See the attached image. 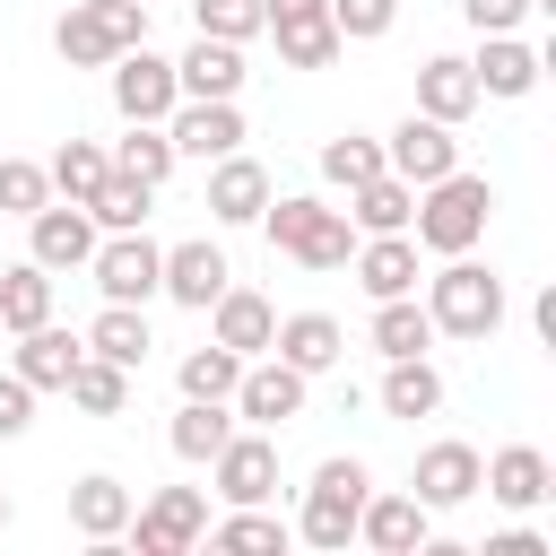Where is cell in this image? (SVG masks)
<instances>
[{"label":"cell","mask_w":556,"mask_h":556,"mask_svg":"<svg viewBox=\"0 0 556 556\" xmlns=\"http://www.w3.org/2000/svg\"><path fill=\"white\" fill-rule=\"evenodd\" d=\"M235 374H243V356L208 339V348H191V356H182V374H174V382H182V400H226V391H235Z\"/></svg>","instance_id":"cell-40"},{"label":"cell","mask_w":556,"mask_h":556,"mask_svg":"<svg viewBox=\"0 0 556 556\" xmlns=\"http://www.w3.org/2000/svg\"><path fill=\"white\" fill-rule=\"evenodd\" d=\"M261 208H269V165L243 156V148L217 156V165H208V217H217V226H252Z\"/></svg>","instance_id":"cell-18"},{"label":"cell","mask_w":556,"mask_h":556,"mask_svg":"<svg viewBox=\"0 0 556 556\" xmlns=\"http://www.w3.org/2000/svg\"><path fill=\"white\" fill-rule=\"evenodd\" d=\"M104 87H113V113H122V122H165V113L182 104L174 61H165V52H148V43L113 52V61H104Z\"/></svg>","instance_id":"cell-9"},{"label":"cell","mask_w":556,"mask_h":556,"mask_svg":"<svg viewBox=\"0 0 556 556\" xmlns=\"http://www.w3.org/2000/svg\"><path fill=\"white\" fill-rule=\"evenodd\" d=\"M304 391H313V374H295L287 356H243L226 408H235V426H269L278 434L287 417H304Z\"/></svg>","instance_id":"cell-7"},{"label":"cell","mask_w":556,"mask_h":556,"mask_svg":"<svg viewBox=\"0 0 556 556\" xmlns=\"http://www.w3.org/2000/svg\"><path fill=\"white\" fill-rule=\"evenodd\" d=\"M43 174H52V200H87V191L113 174V148H104V139H61Z\"/></svg>","instance_id":"cell-35"},{"label":"cell","mask_w":556,"mask_h":556,"mask_svg":"<svg viewBox=\"0 0 556 556\" xmlns=\"http://www.w3.org/2000/svg\"><path fill=\"white\" fill-rule=\"evenodd\" d=\"M287 539H295V521H278L261 504H226V521H208V547H226V556H287Z\"/></svg>","instance_id":"cell-32"},{"label":"cell","mask_w":556,"mask_h":556,"mask_svg":"<svg viewBox=\"0 0 556 556\" xmlns=\"http://www.w3.org/2000/svg\"><path fill=\"white\" fill-rule=\"evenodd\" d=\"M486 217H495V182H486V174H469V165H452L443 182H426V191H417L408 235H417V252L452 261V252H478V243H486Z\"/></svg>","instance_id":"cell-1"},{"label":"cell","mask_w":556,"mask_h":556,"mask_svg":"<svg viewBox=\"0 0 556 556\" xmlns=\"http://www.w3.org/2000/svg\"><path fill=\"white\" fill-rule=\"evenodd\" d=\"M530 9H539V0H460V17H469L478 35H513Z\"/></svg>","instance_id":"cell-44"},{"label":"cell","mask_w":556,"mask_h":556,"mask_svg":"<svg viewBox=\"0 0 556 556\" xmlns=\"http://www.w3.org/2000/svg\"><path fill=\"white\" fill-rule=\"evenodd\" d=\"M191 26L217 35V43H252V35H269L261 0H191Z\"/></svg>","instance_id":"cell-41"},{"label":"cell","mask_w":556,"mask_h":556,"mask_svg":"<svg viewBox=\"0 0 556 556\" xmlns=\"http://www.w3.org/2000/svg\"><path fill=\"white\" fill-rule=\"evenodd\" d=\"M113 165H122V174H139V182H165L182 156H174V139H165V122H122V139H113Z\"/></svg>","instance_id":"cell-38"},{"label":"cell","mask_w":556,"mask_h":556,"mask_svg":"<svg viewBox=\"0 0 556 556\" xmlns=\"http://www.w3.org/2000/svg\"><path fill=\"white\" fill-rule=\"evenodd\" d=\"M148 200H156V182H139V174H104L96 191H87V217L104 226V235H122V226H148Z\"/></svg>","instance_id":"cell-36"},{"label":"cell","mask_w":556,"mask_h":556,"mask_svg":"<svg viewBox=\"0 0 556 556\" xmlns=\"http://www.w3.org/2000/svg\"><path fill=\"white\" fill-rule=\"evenodd\" d=\"M365 348H374V356H426V348H434L426 304H417V295H382L374 321H365Z\"/></svg>","instance_id":"cell-29"},{"label":"cell","mask_w":556,"mask_h":556,"mask_svg":"<svg viewBox=\"0 0 556 556\" xmlns=\"http://www.w3.org/2000/svg\"><path fill=\"white\" fill-rule=\"evenodd\" d=\"M426 321H434V339H495L504 330V278L478 252H452L426 278Z\"/></svg>","instance_id":"cell-3"},{"label":"cell","mask_w":556,"mask_h":556,"mask_svg":"<svg viewBox=\"0 0 556 556\" xmlns=\"http://www.w3.org/2000/svg\"><path fill=\"white\" fill-rule=\"evenodd\" d=\"M35 321H52V269L43 261H17V269H0V330L17 339Z\"/></svg>","instance_id":"cell-34"},{"label":"cell","mask_w":556,"mask_h":556,"mask_svg":"<svg viewBox=\"0 0 556 556\" xmlns=\"http://www.w3.org/2000/svg\"><path fill=\"white\" fill-rule=\"evenodd\" d=\"M443 408V374L426 356H382V417H434Z\"/></svg>","instance_id":"cell-30"},{"label":"cell","mask_w":556,"mask_h":556,"mask_svg":"<svg viewBox=\"0 0 556 556\" xmlns=\"http://www.w3.org/2000/svg\"><path fill=\"white\" fill-rule=\"evenodd\" d=\"M52 200V174L35 156H0V217H35Z\"/></svg>","instance_id":"cell-42"},{"label":"cell","mask_w":556,"mask_h":556,"mask_svg":"<svg viewBox=\"0 0 556 556\" xmlns=\"http://www.w3.org/2000/svg\"><path fill=\"white\" fill-rule=\"evenodd\" d=\"M269 330H278V304L226 278V295L208 304V339H217V348H235V356H269Z\"/></svg>","instance_id":"cell-19"},{"label":"cell","mask_w":556,"mask_h":556,"mask_svg":"<svg viewBox=\"0 0 556 556\" xmlns=\"http://www.w3.org/2000/svg\"><path fill=\"white\" fill-rule=\"evenodd\" d=\"M365 495H374V469H365L356 452H330V460L313 469V486H304L295 539H304V547H348V539H356V513H365Z\"/></svg>","instance_id":"cell-4"},{"label":"cell","mask_w":556,"mask_h":556,"mask_svg":"<svg viewBox=\"0 0 556 556\" xmlns=\"http://www.w3.org/2000/svg\"><path fill=\"white\" fill-rule=\"evenodd\" d=\"M478 556H556V547H547L539 530H495V539H486Z\"/></svg>","instance_id":"cell-46"},{"label":"cell","mask_w":556,"mask_h":556,"mask_svg":"<svg viewBox=\"0 0 556 556\" xmlns=\"http://www.w3.org/2000/svg\"><path fill=\"white\" fill-rule=\"evenodd\" d=\"M130 504H139V495H130L113 469H87V478L70 486V530H78V539H96V547H113V539L130 530Z\"/></svg>","instance_id":"cell-20"},{"label":"cell","mask_w":556,"mask_h":556,"mask_svg":"<svg viewBox=\"0 0 556 556\" xmlns=\"http://www.w3.org/2000/svg\"><path fill=\"white\" fill-rule=\"evenodd\" d=\"M330 26H339V43H382L400 26V0H330Z\"/></svg>","instance_id":"cell-43"},{"label":"cell","mask_w":556,"mask_h":556,"mask_svg":"<svg viewBox=\"0 0 556 556\" xmlns=\"http://www.w3.org/2000/svg\"><path fill=\"white\" fill-rule=\"evenodd\" d=\"M408 217H417V182H400L391 165L348 191V226H356V235H408Z\"/></svg>","instance_id":"cell-26"},{"label":"cell","mask_w":556,"mask_h":556,"mask_svg":"<svg viewBox=\"0 0 556 556\" xmlns=\"http://www.w3.org/2000/svg\"><path fill=\"white\" fill-rule=\"evenodd\" d=\"M208 486H217V504H269L278 495V434L269 426H235L217 443V460H208Z\"/></svg>","instance_id":"cell-8"},{"label":"cell","mask_w":556,"mask_h":556,"mask_svg":"<svg viewBox=\"0 0 556 556\" xmlns=\"http://www.w3.org/2000/svg\"><path fill=\"white\" fill-rule=\"evenodd\" d=\"M486 96H478V78H469V61L460 52H434V61H417V113H434V122H469Z\"/></svg>","instance_id":"cell-24"},{"label":"cell","mask_w":556,"mask_h":556,"mask_svg":"<svg viewBox=\"0 0 556 556\" xmlns=\"http://www.w3.org/2000/svg\"><path fill=\"white\" fill-rule=\"evenodd\" d=\"M156 269H165V243H148V226L96 235V252H87V278H96L104 304H148L156 295Z\"/></svg>","instance_id":"cell-6"},{"label":"cell","mask_w":556,"mask_h":556,"mask_svg":"<svg viewBox=\"0 0 556 556\" xmlns=\"http://www.w3.org/2000/svg\"><path fill=\"white\" fill-rule=\"evenodd\" d=\"M478 495H495L504 513H539V504L556 495V460H547L539 443H504V452L478 469Z\"/></svg>","instance_id":"cell-15"},{"label":"cell","mask_w":556,"mask_h":556,"mask_svg":"<svg viewBox=\"0 0 556 556\" xmlns=\"http://www.w3.org/2000/svg\"><path fill=\"white\" fill-rule=\"evenodd\" d=\"M382 165L400 174V182H443L452 165H460V139H452V122H434V113H408L391 139H382Z\"/></svg>","instance_id":"cell-12"},{"label":"cell","mask_w":556,"mask_h":556,"mask_svg":"<svg viewBox=\"0 0 556 556\" xmlns=\"http://www.w3.org/2000/svg\"><path fill=\"white\" fill-rule=\"evenodd\" d=\"M35 426V382H17V374H0V443H17Z\"/></svg>","instance_id":"cell-45"},{"label":"cell","mask_w":556,"mask_h":556,"mask_svg":"<svg viewBox=\"0 0 556 556\" xmlns=\"http://www.w3.org/2000/svg\"><path fill=\"white\" fill-rule=\"evenodd\" d=\"M165 139H174V156L217 165V156L243 148V113H235V96H182V104L165 113Z\"/></svg>","instance_id":"cell-10"},{"label":"cell","mask_w":556,"mask_h":556,"mask_svg":"<svg viewBox=\"0 0 556 556\" xmlns=\"http://www.w3.org/2000/svg\"><path fill=\"white\" fill-rule=\"evenodd\" d=\"M226 434H235V408H226V400H182V408H174V426H165L174 460H191V469H208Z\"/></svg>","instance_id":"cell-31"},{"label":"cell","mask_w":556,"mask_h":556,"mask_svg":"<svg viewBox=\"0 0 556 556\" xmlns=\"http://www.w3.org/2000/svg\"><path fill=\"white\" fill-rule=\"evenodd\" d=\"M9 521H17V504H9V495H0V530H9Z\"/></svg>","instance_id":"cell-48"},{"label":"cell","mask_w":556,"mask_h":556,"mask_svg":"<svg viewBox=\"0 0 556 556\" xmlns=\"http://www.w3.org/2000/svg\"><path fill=\"white\" fill-rule=\"evenodd\" d=\"M139 556H182L208 539V486H156L148 504H130V530H122Z\"/></svg>","instance_id":"cell-5"},{"label":"cell","mask_w":556,"mask_h":556,"mask_svg":"<svg viewBox=\"0 0 556 556\" xmlns=\"http://www.w3.org/2000/svg\"><path fill=\"white\" fill-rule=\"evenodd\" d=\"M78 339H87V356H113V365H130V374H139L148 348H156V339H148V304H104Z\"/></svg>","instance_id":"cell-28"},{"label":"cell","mask_w":556,"mask_h":556,"mask_svg":"<svg viewBox=\"0 0 556 556\" xmlns=\"http://www.w3.org/2000/svg\"><path fill=\"white\" fill-rule=\"evenodd\" d=\"M356 539L374 547V556H426V539H434V513L400 486V495H365V513H356Z\"/></svg>","instance_id":"cell-16"},{"label":"cell","mask_w":556,"mask_h":556,"mask_svg":"<svg viewBox=\"0 0 556 556\" xmlns=\"http://www.w3.org/2000/svg\"><path fill=\"white\" fill-rule=\"evenodd\" d=\"M374 174H382V139H365V130L321 139V182H330V191H356V182H374Z\"/></svg>","instance_id":"cell-39"},{"label":"cell","mask_w":556,"mask_h":556,"mask_svg":"<svg viewBox=\"0 0 556 556\" xmlns=\"http://www.w3.org/2000/svg\"><path fill=\"white\" fill-rule=\"evenodd\" d=\"M269 35H278V61H287V70H330V61L348 52L339 26H330V9H321V17H287V26H269Z\"/></svg>","instance_id":"cell-37"},{"label":"cell","mask_w":556,"mask_h":556,"mask_svg":"<svg viewBox=\"0 0 556 556\" xmlns=\"http://www.w3.org/2000/svg\"><path fill=\"white\" fill-rule=\"evenodd\" d=\"M478 469H486V460H478V443H452V434H443V443H426V452H417L408 495H417L426 513H452V504H469V495H478Z\"/></svg>","instance_id":"cell-14"},{"label":"cell","mask_w":556,"mask_h":556,"mask_svg":"<svg viewBox=\"0 0 556 556\" xmlns=\"http://www.w3.org/2000/svg\"><path fill=\"white\" fill-rule=\"evenodd\" d=\"M61 391H70V408H87V417H122V408H130V365H113V356H78Z\"/></svg>","instance_id":"cell-33"},{"label":"cell","mask_w":556,"mask_h":556,"mask_svg":"<svg viewBox=\"0 0 556 556\" xmlns=\"http://www.w3.org/2000/svg\"><path fill=\"white\" fill-rule=\"evenodd\" d=\"M52 52H61L70 70H104V61L122 52V35H113V9H104V0H70V9L52 17Z\"/></svg>","instance_id":"cell-21"},{"label":"cell","mask_w":556,"mask_h":556,"mask_svg":"<svg viewBox=\"0 0 556 556\" xmlns=\"http://www.w3.org/2000/svg\"><path fill=\"white\" fill-rule=\"evenodd\" d=\"M356 287L382 304V295H417V235H356Z\"/></svg>","instance_id":"cell-22"},{"label":"cell","mask_w":556,"mask_h":556,"mask_svg":"<svg viewBox=\"0 0 556 556\" xmlns=\"http://www.w3.org/2000/svg\"><path fill=\"white\" fill-rule=\"evenodd\" d=\"M226 252L208 243V235H191V243H165V269H156V295H174L182 313H208L217 295H226Z\"/></svg>","instance_id":"cell-13"},{"label":"cell","mask_w":556,"mask_h":556,"mask_svg":"<svg viewBox=\"0 0 556 556\" xmlns=\"http://www.w3.org/2000/svg\"><path fill=\"white\" fill-rule=\"evenodd\" d=\"M321 9H330V0H261L269 26H287V17H321Z\"/></svg>","instance_id":"cell-47"},{"label":"cell","mask_w":556,"mask_h":556,"mask_svg":"<svg viewBox=\"0 0 556 556\" xmlns=\"http://www.w3.org/2000/svg\"><path fill=\"white\" fill-rule=\"evenodd\" d=\"M261 235H269V252H287L295 269H348V252H356V226H348V208H330L321 191H269V208L252 217Z\"/></svg>","instance_id":"cell-2"},{"label":"cell","mask_w":556,"mask_h":556,"mask_svg":"<svg viewBox=\"0 0 556 556\" xmlns=\"http://www.w3.org/2000/svg\"><path fill=\"white\" fill-rule=\"evenodd\" d=\"M269 356H287L295 374H330V365L348 356V330H339L330 313H287V321L269 330Z\"/></svg>","instance_id":"cell-25"},{"label":"cell","mask_w":556,"mask_h":556,"mask_svg":"<svg viewBox=\"0 0 556 556\" xmlns=\"http://www.w3.org/2000/svg\"><path fill=\"white\" fill-rule=\"evenodd\" d=\"M96 217H87V200H43L35 217H26V261H43L52 278L61 269H87V252H96Z\"/></svg>","instance_id":"cell-11"},{"label":"cell","mask_w":556,"mask_h":556,"mask_svg":"<svg viewBox=\"0 0 556 556\" xmlns=\"http://www.w3.org/2000/svg\"><path fill=\"white\" fill-rule=\"evenodd\" d=\"M174 87H182V96H243V43L191 35V52L174 61Z\"/></svg>","instance_id":"cell-27"},{"label":"cell","mask_w":556,"mask_h":556,"mask_svg":"<svg viewBox=\"0 0 556 556\" xmlns=\"http://www.w3.org/2000/svg\"><path fill=\"white\" fill-rule=\"evenodd\" d=\"M539 70H547V52H530L521 35H478V61H469L478 96H495V104H521V96L539 87Z\"/></svg>","instance_id":"cell-17"},{"label":"cell","mask_w":556,"mask_h":556,"mask_svg":"<svg viewBox=\"0 0 556 556\" xmlns=\"http://www.w3.org/2000/svg\"><path fill=\"white\" fill-rule=\"evenodd\" d=\"M78 356H87V339H78V330H61V321H35V330H17V356H9V374H17V382H35V391H61Z\"/></svg>","instance_id":"cell-23"}]
</instances>
